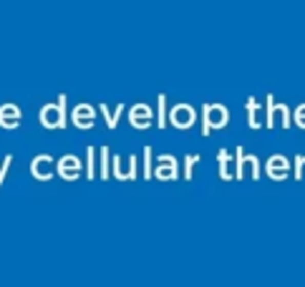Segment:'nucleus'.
Returning <instances> with one entry per match:
<instances>
[{
  "instance_id": "nucleus-1",
  "label": "nucleus",
  "mask_w": 305,
  "mask_h": 287,
  "mask_svg": "<svg viewBox=\"0 0 305 287\" xmlns=\"http://www.w3.org/2000/svg\"><path fill=\"white\" fill-rule=\"evenodd\" d=\"M40 124L46 129H63L66 126V96H58V104H46L40 109Z\"/></svg>"
},
{
  "instance_id": "nucleus-2",
  "label": "nucleus",
  "mask_w": 305,
  "mask_h": 287,
  "mask_svg": "<svg viewBox=\"0 0 305 287\" xmlns=\"http://www.w3.org/2000/svg\"><path fill=\"white\" fill-rule=\"evenodd\" d=\"M81 159L76 156V154H66L61 156L58 161H56V174L63 176L66 181H73V179H78V174H81Z\"/></svg>"
},
{
  "instance_id": "nucleus-3",
  "label": "nucleus",
  "mask_w": 305,
  "mask_h": 287,
  "mask_svg": "<svg viewBox=\"0 0 305 287\" xmlns=\"http://www.w3.org/2000/svg\"><path fill=\"white\" fill-rule=\"evenodd\" d=\"M31 174L40 181H48L53 174H56V159L48 156V154H40L31 161Z\"/></svg>"
},
{
  "instance_id": "nucleus-4",
  "label": "nucleus",
  "mask_w": 305,
  "mask_h": 287,
  "mask_svg": "<svg viewBox=\"0 0 305 287\" xmlns=\"http://www.w3.org/2000/svg\"><path fill=\"white\" fill-rule=\"evenodd\" d=\"M93 116H96V109H93V106L78 104V106L73 109L71 118H73V124H76L78 129H89V126H93Z\"/></svg>"
},
{
  "instance_id": "nucleus-5",
  "label": "nucleus",
  "mask_w": 305,
  "mask_h": 287,
  "mask_svg": "<svg viewBox=\"0 0 305 287\" xmlns=\"http://www.w3.org/2000/svg\"><path fill=\"white\" fill-rule=\"evenodd\" d=\"M18 121H21V109H18L15 104H5V106L0 109V124H3L5 129H15Z\"/></svg>"
},
{
  "instance_id": "nucleus-6",
  "label": "nucleus",
  "mask_w": 305,
  "mask_h": 287,
  "mask_svg": "<svg viewBox=\"0 0 305 287\" xmlns=\"http://www.w3.org/2000/svg\"><path fill=\"white\" fill-rule=\"evenodd\" d=\"M149 116H152V111H149L147 106L136 104V106L129 111V121H131L134 129H147V126H149Z\"/></svg>"
},
{
  "instance_id": "nucleus-7",
  "label": "nucleus",
  "mask_w": 305,
  "mask_h": 287,
  "mask_svg": "<svg viewBox=\"0 0 305 287\" xmlns=\"http://www.w3.org/2000/svg\"><path fill=\"white\" fill-rule=\"evenodd\" d=\"M98 111H101V116H104L106 126H109V129H114V126L119 124V116H121L124 106H121V104H116V111H111V109H109L106 104H101V106H98Z\"/></svg>"
},
{
  "instance_id": "nucleus-8",
  "label": "nucleus",
  "mask_w": 305,
  "mask_h": 287,
  "mask_svg": "<svg viewBox=\"0 0 305 287\" xmlns=\"http://www.w3.org/2000/svg\"><path fill=\"white\" fill-rule=\"evenodd\" d=\"M177 174V164H174V159L172 156H161V167L156 169V176H174Z\"/></svg>"
},
{
  "instance_id": "nucleus-9",
  "label": "nucleus",
  "mask_w": 305,
  "mask_h": 287,
  "mask_svg": "<svg viewBox=\"0 0 305 287\" xmlns=\"http://www.w3.org/2000/svg\"><path fill=\"white\" fill-rule=\"evenodd\" d=\"M187 116H192L189 114V109H184V106H177L174 111H172V121H174V126H189V118Z\"/></svg>"
},
{
  "instance_id": "nucleus-10",
  "label": "nucleus",
  "mask_w": 305,
  "mask_h": 287,
  "mask_svg": "<svg viewBox=\"0 0 305 287\" xmlns=\"http://www.w3.org/2000/svg\"><path fill=\"white\" fill-rule=\"evenodd\" d=\"M86 159H89V161H86V169H89L86 176H89V179H96V149H93V146H89Z\"/></svg>"
},
{
  "instance_id": "nucleus-11",
  "label": "nucleus",
  "mask_w": 305,
  "mask_h": 287,
  "mask_svg": "<svg viewBox=\"0 0 305 287\" xmlns=\"http://www.w3.org/2000/svg\"><path fill=\"white\" fill-rule=\"evenodd\" d=\"M109 174H111V161H109V149L104 146V149H101V176L106 179Z\"/></svg>"
},
{
  "instance_id": "nucleus-12",
  "label": "nucleus",
  "mask_w": 305,
  "mask_h": 287,
  "mask_svg": "<svg viewBox=\"0 0 305 287\" xmlns=\"http://www.w3.org/2000/svg\"><path fill=\"white\" fill-rule=\"evenodd\" d=\"M144 176H152V149H144Z\"/></svg>"
},
{
  "instance_id": "nucleus-13",
  "label": "nucleus",
  "mask_w": 305,
  "mask_h": 287,
  "mask_svg": "<svg viewBox=\"0 0 305 287\" xmlns=\"http://www.w3.org/2000/svg\"><path fill=\"white\" fill-rule=\"evenodd\" d=\"M10 161H13V156H5V161L0 164V184H3V179H5V172H8V167H10Z\"/></svg>"
},
{
  "instance_id": "nucleus-14",
  "label": "nucleus",
  "mask_w": 305,
  "mask_h": 287,
  "mask_svg": "<svg viewBox=\"0 0 305 287\" xmlns=\"http://www.w3.org/2000/svg\"><path fill=\"white\" fill-rule=\"evenodd\" d=\"M156 106H159V126H164V124H161V121H164V96H159V104H156Z\"/></svg>"
}]
</instances>
